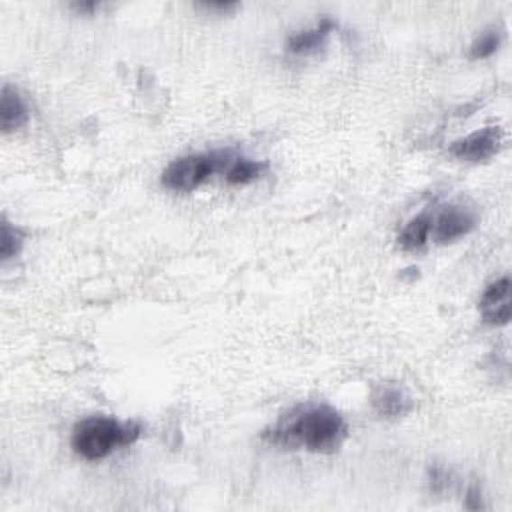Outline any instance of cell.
Returning a JSON list of instances; mask_svg holds the SVG:
<instances>
[{
	"label": "cell",
	"mask_w": 512,
	"mask_h": 512,
	"mask_svg": "<svg viewBox=\"0 0 512 512\" xmlns=\"http://www.w3.org/2000/svg\"><path fill=\"white\" fill-rule=\"evenodd\" d=\"M349 434L342 414L327 405H306L284 414L263 439L288 449L329 454L339 451Z\"/></svg>",
	"instance_id": "1"
},
{
	"label": "cell",
	"mask_w": 512,
	"mask_h": 512,
	"mask_svg": "<svg viewBox=\"0 0 512 512\" xmlns=\"http://www.w3.org/2000/svg\"><path fill=\"white\" fill-rule=\"evenodd\" d=\"M143 428L136 423H118L108 416H90L72 428V449L85 461H102L120 446L138 441Z\"/></svg>",
	"instance_id": "2"
},
{
	"label": "cell",
	"mask_w": 512,
	"mask_h": 512,
	"mask_svg": "<svg viewBox=\"0 0 512 512\" xmlns=\"http://www.w3.org/2000/svg\"><path fill=\"white\" fill-rule=\"evenodd\" d=\"M235 161L230 151H212L181 156L166 166L161 181L166 189L176 192H192L217 172L225 174Z\"/></svg>",
	"instance_id": "3"
},
{
	"label": "cell",
	"mask_w": 512,
	"mask_h": 512,
	"mask_svg": "<svg viewBox=\"0 0 512 512\" xmlns=\"http://www.w3.org/2000/svg\"><path fill=\"white\" fill-rule=\"evenodd\" d=\"M474 225H477V217L469 209L451 204L431 219V237L439 245H449V242L469 235Z\"/></svg>",
	"instance_id": "4"
},
{
	"label": "cell",
	"mask_w": 512,
	"mask_h": 512,
	"mask_svg": "<svg viewBox=\"0 0 512 512\" xmlns=\"http://www.w3.org/2000/svg\"><path fill=\"white\" fill-rule=\"evenodd\" d=\"M500 144H502L500 126H487L482 130H477V133L461 138V141L452 143L451 154L461 158V161L480 163V161H487V158H490L492 154H497Z\"/></svg>",
	"instance_id": "5"
},
{
	"label": "cell",
	"mask_w": 512,
	"mask_h": 512,
	"mask_svg": "<svg viewBox=\"0 0 512 512\" xmlns=\"http://www.w3.org/2000/svg\"><path fill=\"white\" fill-rule=\"evenodd\" d=\"M510 278L502 276L498 281L490 283L480 296V312L484 322L495 324V327H502L508 324L510 314H512V299H510Z\"/></svg>",
	"instance_id": "6"
},
{
	"label": "cell",
	"mask_w": 512,
	"mask_h": 512,
	"mask_svg": "<svg viewBox=\"0 0 512 512\" xmlns=\"http://www.w3.org/2000/svg\"><path fill=\"white\" fill-rule=\"evenodd\" d=\"M332 31L334 23L330 18H322L319 24L311 26V29H304L288 36L286 49L288 52L296 54V57H309V54H314L322 49Z\"/></svg>",
	"instance_id": "7"
},
{
	"label": "cell",
	"mask_w": 512,
	"mask_h": 512,
	"mask_svg": "<svg viewBox=\"0 0 512 512\" xmlns=\"http://www.w3.org/2000/svg\"><path fill=\"white\" fill-rule=\"evenodd\" d=\"M372 408L375 413L386 418H400L413 411V398L405 388L398 386H378L372 395Z\"/></svg>",
	"instance_id": "8"
},
{
	"label": "cell",
	"mask_w": 512,
	"mask_h": 512,
	"mask_svg": "<svg viewBox=\"0 0 512 512\" xmlns=\"http://www.w3.org/2000/svg\"><path fill=\"white\" fill-rule=\"evenodd\" d=\"M26 123H29V108H26L23 97L11 85H5L3 98H0V128L5 133H13Z\"/></svg>",
	"instance_id": "9"
},
{
	"label": "cell",
	"mask_w": 512,
	"mask_h": 512,
	"mask_svg": "<svg viewBox=\"0 0 512 512\" xmlns=\"http://www.w3.org/2000/svg\"><path fill=\"white\" fill-rule=\"evenodd\" d=\"M266 171V163L260 161H250L245 156H235V161L228 164L225 172V179L228 184H248L263 176Z\"/></svg>",
	"instance_id": "10"
},
{
	"label": "cell",
	"mask_w": 512,
	"mask_h": 512,
	"mask_svg": "<svg viewBox=\"0 0 512 512\" xmlns=\"http://www.w3.org/2000/svg\"><path fill=\"white\" fill-rule=\"evenodd\" d=\"M428 238H431V217L421 214V217L408 222L405 230L400 232L398 242L405 250H418L426 245Z\"/></svg>",
	"instance_id": "11"
},
{
	"label": "cell",
	"mask_w": 512,
	"mask_h": 512,
	"mask_svg": "<svg viewBox=\"0 0 512 512\" xmlns=\"http://www.w3.org/2000/svg\"><path fill=\"white\" fill-rule=\"evenodd\" d=\"M502 42V34L497 29H489L484 31L477 41L472 42L470 46V59L474 61H482L492 57L498 51V46Z\"/></svg>",
	"instance_id": "12"
},
{
	"label": "cell",
	"mask_w": 512,
	"mask_h": 512,
	"mask_svg": "<svg viewBox=\"0 0 512 512\" xmlns=\"http://www.w3.org/2000/svg\"><path fill=\"white\" fill-rule=\"evenodd\" d=\"M21 245H23L21 232L13 228L8 220H3V235H0V255H3V260L13 258L18 250H21Z\"/></svg>",
	"instance_id": "13"
},
{
	"label": "cell",
	"mask_w": 512,
	"mask_h": 512,
	"mask_svg": "<svg viewBox=\"0 0 512 512\" xmlns=\"http://www.w3.org/2000/svg\"><path fill=\"white\" fill-rule=\"evenodd\" d=\"M449 472H446L442 467H434L431 469V487L434 492H442L446 487H449Z\"/></svg>",
	"instance_id": "14"
},
{
	"label": "cell",
	"mask_w": 512,
	"mask_h": 512,
	"mask_svg": "<svg viewBox=\"0 0 512 512\" xmlns=\"http://www.w3.org/2000/svg\"><path fill=\"white\" fill-rule=\"evenodd\" d=\"M464 507L470 508V510H479L482 508V498H480V489L477 484H472L467 492V502H464Z\"/></svg>",
	"instance_id": "15"
},
{
	"label": "cell",
	"mask_w": 512,
	"mask_h": 512,
	"mask_svg": "<svg viewBox=\"0 0 512 512\" xmlns=\"http://www.w3.org/2000/svg\"><path fill=\"white\" fill-rule=\"evenodd\" d=\"M202 8H207V11H220V13H227V11H235L237 3H202Z\"/></svg>",
	"instance_id": "16"
},
{
	"label": "cell",
	"mask_w": 512,
	"mask_h": 512,
	"mask_svg": "<svg viewBox=\"0 0 512 512\" xmlns=\"http://www.w3.org/2000/svg\"><path fill=\"white\" fill-rule=\"evenodd\" d=\"M72 8L79 13H92L98 8V3H72Z\"/></svg>",
	"instance_id": "17"
}]
</instances>
